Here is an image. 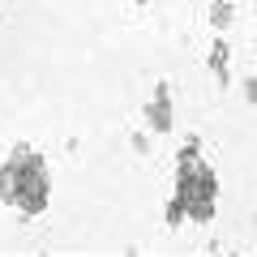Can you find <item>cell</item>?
<instances>
[{
	"label": "cell",
	"mask_w": 257,
	"mask_h": 257,
	"mask_svg": "<svg viewBox=\"0 0 257 257\" xmlns=\"http://www.w3.org/2000/svg\"><path fill=\"white\" fill-rule=\"evenodd\" d=\"M0 193H5L9 202H18L22 210H39V206L47 202V176H43V167H39V159L18 155L5 167V176H0Z\"/></svg>",
	"instance_id": "1"
}]
</instances>
